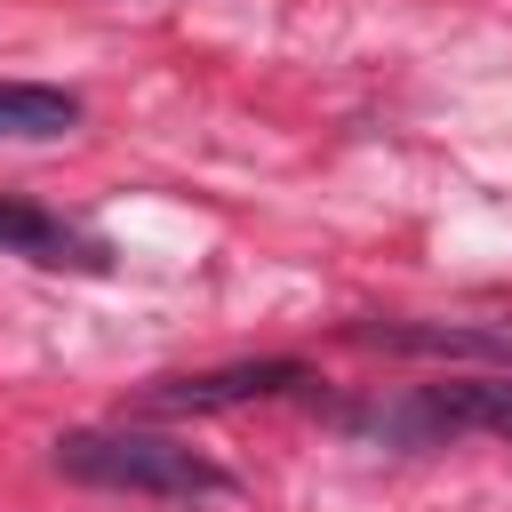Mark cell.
<instances>
[{"label": "cell", "mask_w": 512, "mask_h": 512, "mask_svg": "<svg viewBox=\"0 0 512 512\" xmlns=\"http://www.w3.org/2000/svg\"><path fill=\"white\" fill-rule=\"evenodd\" d=\"M56 472L88 480V488H120V496H160V504H192V496H224L232 472L168 432H128V424H88V432H56Z\"/></svg>", "instance_id": "cell-1"}, {"label": "cell", "mask_w": 512, "mask_h": 512, "mask_svg": "<svg viewBox=\"0 0 512 512\" xmlns=\"http://www.w3.org/2000/svg\"><path fill=\"white\" fill-rule=\"evenodd\" d=\"M320 368L304 360H232V368H200V376H152L144 408L160 416H216V408H256V400H312Z\"/></svg>", "instance_id": "cell-2"}, {"label": "cell", "mask_w": 512, "mask_h": 512, "mask_svg": "<svg viewBox=\"0 0 512 512\" xmlns=\"http://www.w3.org/2000/svg\"><path fill=\"white\" fill-rule=\"evenodd\" d=\"M352 344L408 360H488L496 376H512V320H352Z\"/></svg>", "instance_id": "cell-3"}, {"label": "cell", "mask_w": 512, "mask_h": 512, "mask_svg": "<svg viewBox=\"0 0 512 512\" xmlns=\"http://www.w3.org/2000/svg\"><path fill=\"white\" fill-rule=\"evenodd\" d=\"M0 256H24L40 272H88V280L112 272V248L96 232H80V224H64L32 200H0Z\"/></svg>", "instance_id": "cell-4"}, {"label": "cell", "mask_w": 512, "mask_h": 512, "mask_svg": "<svg viewBox=\"0 0 512 512\" xmlns=\"http://www.w3.org/2000/svg\"><path fill=\"white\" fill-rule=\"evenodd\" d=\"M416 416H424V440H456V432H488V440H512V376H464V384H424L416 392Z\"/></svg>", "instance_id": "cell-5"}, {"label": "cell", "mask_w": 512, "mask_h": 512, "mask_svg": "<svg viewBox=\"0 0 512 512\" xmlns=\"http://www.w3.org/2000/svg\"><path fill=\"white\" fill-rule=\"evenodd\" d=\"M80 128V96L72 88H40V80H0V136L16 144H48Z\"/></svg>", "instance_id": "cell-6"}]
</instances>
